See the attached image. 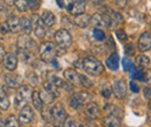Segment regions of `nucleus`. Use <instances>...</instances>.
<instances>
[{
    "label": "nucleus",
    "mask_w": 151,
    "mask_h": 127,
    "mask_svg": "<svg viewBox=\"0 0 151 127\" xmlns=\"http://www.w3.org/2000/svg\"><path fill=\"white\" fill-rule=\"evenodd\" d=\"M51 114H52L54 121L58 123L59 125H62L65 121V119H66V112H65L64 106L60 103L55 104V106L51 109Z\"/></svg>",
    "instance_id": "nucleus-6"
},
{
    "label": "nucleus",
    "mask_w": 151,
    "mask_h": 127,
    "mask_svg": "<svg viewBox=\"0 0 151 127\" xmlns=\"http://www.w3.org/2000/svg\"><path fill=\"white\" fill-rule=\"evenodd\" d=\"M32 44H33V40H32L30 37L28 36V34H24L23 36H20L19 39H18V45H19L20 49L28 50Z\"/></svg>",
    "instance_id": "nucleus-17"
},
{
    "label": "nucleus",
    "mask_w": 151,
    "mask_h": 127,
    "mask_svg": "<svg viewBox=\"0 0 151 127\" xmlns=\"http://www.w3.org/2000/svg\"><path fill=\"white\" fill-rule=\"evenodd\" d=\"M60 49L62 48H59L56 44H54L51 42H47L40 46V55L43 60H45L48 62H54L56 60L57 55L63 53V52H59Z\"/></svg>",
    "instance_id": "nucleus-1"
},
{
    "label": "nucleus",
    "mask_w": 151,
    "mask_h": 127,
    "mask_svg": "<svg viewBox=\"0 0 151 127\" xmlns=\"http://www.w3.org/2000/svg\"><path fill=\"white\" fill-rule=\"evenodd\" d=\"M106 65L109 70L112 71H116L119 68V55L116 53H112L109 55V58H107L106 60Z\"/></svg>",
    "instance_id": "nucleus-19"
},
{
    "label": "nucleus",
    "mask_w": 151,
    "mask_h": 127,
    "mask_svg": "<svg viewBox=\"0 0 151 127\" xmlns=\"http://www.w3.org/2000/svg\"><path fill=\"white\" fill-rule=\"evenodd\" d=\"M27 4H28V7L30 9L36 11L41 6V0H27Z\"/></svg>",
    "instance_id": "nucleus-32"
},
{
    "label": "nucleus",
    "mask_w": 151,
    "mask_h": 127,
    "mask_svg": "<svg viewBox=\"0 0 151 127\" xmlns=\"http://www.w3.org/2000/svg\"><path fill=\"white\" fill-rule=\"evenodd\" d=\"M151 49V36L150 34L144 33L139 36L138 39V50L141 52H145Z\"/></svg>",
    "instance_id": "nucleus-11"
},
{
    "label": "nucleus",
    "mask_w": 151,
    "mask_h": 127,
    "mask_svg": "<svg viewBox=\"0 0 151 127\" xmlns=\"http://www.w3.org/2000/svg\"><path fill=\"white\" fill-rule=\"evenodd\" d=\"M32 20H34V33H35V36L37 37V38H43V37L45 36V34H47V28H45V23L43 22V20L42 18H40L37 15H34Z\"/></svg>",
    "instance_id": "nucleus-8"
},
{
    "label": "nucleus",
    "mask_w": 151,
    "mask_h": 127,
    "mask_svg": "<svg viewBox=\"0 0 151 127\" xmlns=\"http://www.w3.org/2000/svg\"><path fill=\"white\" fill-rule=\"evenodd\" d=\"M80 80H81V84H83L84 87L90 88V87L93 86V82H92L88 77H86V76H84V75H80Z\"/></svg>",
    "instance_id": "nucleus-33"
},
{
    "label": "nucleus",
    "mask_w": 151,
    "mask_h": 127,
    "mask_svg": "<svg viewBox=\"0 0 151 127\" xmlns=\"http://www.w3.org/2000/svg\"><path fill=\"white\" fill-rule=\"evenodd\" d=\"M116 36L117 38L121 40V42H124V40H127V34L123 31V30H121V29H119V30H116Z\"/></svg>",
    "instance_id": "nucleus-35"
},
{
    "label": "nucleus",
    "mask_w": 151,
    "mask_h": 127,
    "mask_svg": "<svg viewBox=\"0 0 151 127\" xmlns=\"http://www.w3.org/2000/svg\"><path fill=\"white\" fill-rule=\"evenodd\" d=\"M90 99H91V95L88 92H84V91L78 92L70 98V106L73 109H79L85 103L90 102Z\"/></svg>",
    "instance_id": "nucleus-4"
},
{
    "label": "nucleus",
    "mask_w": 151,
    "mask_h": 127,
    "mask_svg": "<svg viewBox=\"0 0 151 127\" xmlns=\"http://www.w3.org/2000/svg\"><path fill=\"white\" fill-rule=\"evenodd\" d=\"M6 4H8V5H13L14 2H15V0H4Z\"/></svg>",
    "instance_id": "nucleus-41"
},
{
    "label": "nucleus",
    "mask_w": 151,
    "mask_h": 127,
    "mask_svg": "<svg viewBox=\"0 0 151 127\" xmlns=\"http://www.w3.org/2000/svg\"><path fill=\"white\" fill-rule=\"evenodd\" d=\"M21 20V29L24 31V34H30L32 33V20L28 18H22Z\"/></svg>",
    "instance_id": "nucleus-24"
},
{
    "label": "nucleus",
    "mask_w": 151,
    "mask_h": 127,
    "mask_svg": "<svg viewBox=\"0 0 151 127\" xmlns=\"http://www.w3.org/2000/svg\"><path fill=\"white\" fill-rule=\"evenodd\" d=\"M34 119V111L29 105H24L22 109L20 110L19 113V121L21 124L28 125L33 121Z\"/></svg>",
    "instance_id": "nucleus-7"
},
{
    "label": "nucleus",
    "mask_w": 151,
    "mask_h": 127,
    "mask_svg": "<svg viewBox=\"0 0 151 127\" xmlns=\"http://www.w3.org/2000/svg\"><path fill=\"white\" fill-rule=\"evenodd\" d=\"M7 26H8L9 31L18 33L20 29H21V20L18 16L13 15V16L8 18V20H7Z\"/></svg>",
    "instance_id": "nucleus-14"
},
{
    "label": "nucleus",
    "mask_w": 151,
    "mask_h": 127,
    "mask_svg": "<svg viewBox=\"0 0 151 127\" xmlns=\"http://www.w3.org/2000/svg\"><path fill=\"white\" fill-rule=\"evenodd\" d=\"M5 82L8 87L11 88H19L21 86L22 79L20 75H14V74H7L5 76Z\"/></svg>",
    "instance_id": "nucleus-13"
},
{
    "label": "nucleus",
    "mask_w": 151,
    "mask_h": 127,
    "mask_svg": "<svg viewBox=\"0 0 151 127\" xmlns=\"http://www.w3.org/2000/svg\"><path fill=\"white\" fill-rule=\"evenodd\" d=\"M2 64L6 67V70L13 72L18 66V59H17L15 55H12V53H6L4 59H2Z\"/></svg>",
    "instance_id": "nucleus-10"
},
{
    "label": "nucleus",
    "mask_w": 151,
    "mask_h": 127,
    "mask_svg": "<svg viewBox=\"0 0 151 127\" xmlns=\"http://www.w3.org/2000/svg\"><path fill=\"white\" fill-rule=\"evenodd\" d=\"M113 92H114V96L119 99L123 98L126 95H127V86L124 83L123 80H117L115 81L113 84Z\"/></svg>",
    "instance_id": "nucleus-9"
},
{
    "label": "nucleus",
    "mask_w": 151,
    "mask_h": 127,
    "mask_svg": "<svg viewBox=\"0 0 151 127\" xmlns=\"http://www.w3.org/2000/svg\"><path fill=\"white\" fill-rule=\"evenodd\" d=\"M20 124H19V121L17 120V118L14 117V116H11V117H8V119L6 120V123H5V126H8V127H11V126H13V127H18Z\"/></svg>",
    "instance_id": "nucleus-31"
},
{
    "label": "nucleus",
    "mask_w": 151,
    "mask_h": 127,
    "mask_svg": "<svg viewBox=\"0 0 151 127\" xmlns=\"http://www.w3.org/2000/svg\"><path fill=\"white\" fill-rule=\"evenodd\" d=\"M32 102L34 104V108L38 111L43 109V99L41 97V94L38 91H34L33 92V96H32Z\"/></svg>",
    "instance_id": "nucleus-21"
},
{
    "label": "nucleus",
    "mask_w": 151,
    "mask_h": 127,
    "mask_svg": "<svg viewBox=\"0 0 151 127\" xmlns=\"http://www.w3.org/2000/svg\"><path fill=\"white\" fill-rule=\"evenodd\" d=\"M2 6H4V4H2V0H0V9H2Z\"/></svg>",
    "instance_id": "nucleus-43"
},
{
    "label": "nucleus",
    "mask_w": 151,
    "mask_h": 127,
    "mask_svg": "<svg viewBox=\"0 0 151 127\" xmlns=\"http://www.w3.org/2000/svg\"><path fill=\"white\" fill-rule=\"evenodd\" d=\"M85 112H86V114H87L88 117H91V118L98 117L99 113H100L96 103H90V104L87 105V108H86V111H85Z\"/></svg>",
    "instance_id": "nucleus-23"
},
{
    "label": "nucleus",
    "mask_w": 151,
    "mask_h": 127,
    "mask_svg": "<svg viewBox=\"0 0 151 127\" xmlns=\"http://www.w3.org/2000/svg\"><path fill=\"white\" fill-rule=\"evenodd\" d=\"M0 126H5V123H4V120L0 118Z\"/></svg>",
    "instance_id": "nucleus-42"
},
{
    "label": "nucleus",
    "mask_w": 151,
    "mask_h": 127,
    "mask_svg": "<svg viewBox=\"0 0 151 127\" xmlns=\"http://www.w3.org/2000/svg\"><path fill=\"white\" fill-rule=\"evenodd\" d=\"M149 62H150V60L145 55H141L136 57V66L138 68H145V67H148L149 66Z\"/></svg>",
    "instance_id": "nucleus-26"
},
{
    "label": "nucleus",
    "mask_w": 151,
    "mask_h": 127,
    "mask_svg": "<svg viewBox=\"0 0 151 127\" xmlns=\"http://www.w3.org/2000/svg\"><path fill=\"white\" fill-rule=\"evenodd\" d=\"M105 125L108 127H117L121 125V119L117 118L115 114H108L105 118Z\"/></svg>",
    "instance_id": "nucleus-20"
},
{
    "label": "nucleus",
    "mask_w": 151,
    "mask_h": 127,
    "mask_svg": "<svg viewBox=\"0 0 151 127\" xmlns=\"http://www.w3.org/2000/svg\"><path fill=\"white\" fill-rule=\"evenodd\" d=\"M0 73H1V68H0Z\"/></svg>",
    "instance_id": "nucleus-45"
},
{
    "label": "nucleus",
    "mask_w": 151,
    "mask_h": 127,
    "mask_svg": "<svg viewBox=\"0 0 151 127\" xmlns=\"http://www.w3.org/2000/svg\"><path fill=\"white\" fill-rule=\"evenodd\" d=\"M124 52L128 55H134V45H132V44H127V45H126V49H124Z\"/></svg>",
    "instance_id": "nucleus-37"
},
{
    "label": "nucleus",
    "mask_w": 151,
    "mask_h": 127,
    "mask_svg": "<svg viewBox=\"0 0 151 127\" xmlns=\"http://www.w3.org/2000/svg\"><path fill=\"white\" fill-rule=\"evenodd\" d=\"M144 96H145L147 98H150L151 99V87L144 88Z\"/></svg>",
    "instance_id": "nucleus-40"
},
{
    "label": "nucleus",
    "mask_w": 151,
    "mask_h": 127,
    "mask_svg": "<svg viewBox=\"0 0 151 127\" xmlns=\"http://www.w3.org/2000/svg\"><path fill=\"white\" fill-rule=\"evenodd\" d=\"M93 37H94L96 40H104L106 35H105V33L100 28H94L93 29Z\"/></svg>",
    "instance_id": "nucleus-29"
},
{
    "label": "nucleus",
    "mask_w": 151,
    "mask_h": 127,
    "mask_svg": "<svg viewBox=\"0 0 151 127\" xmlns=\"http://www.w3.org/2000/svg\"><path fill=\"white\" fill-rule=\"evenodd\" d=\"M149 106H150V109H151V99H150V103H149Z\"/></svg>",
    "instance_id": "nucleus-44"
},
{
    "label": "nucleus",
    "mask_w": 151,
    "mask_h": 127,
    "mask_svg": "<svg viewBox=\"0 0 151 127\" xmlns=\"http://www.w3.org/2000/svg\"><path fill=\"white\" fill-rule=\"evenodd\" d=\"M57 45L62 49H68L71 44H72V37L70 35V33L65 29H60L58 30L55 35Z\"/></svg>",
    "instance_id": "nucleus-3"
},
{
    "label": "nucleus",
    "mask_w": 151,
    "mask_h": 127,
    "mask_svg": "<svg viewBox=\"0 0 151 127\" xmlns=\"http://www.w3.org/2000/svg\"><path fill=\"white\" fill-rule=\"evenodd\" d=\"M62 1H63V5H64V7H65V8L69 11V9H70V8H71V7L75 5L76 2L78 1V0H62Z\"/></svg>",
    "instance_id": "nucleus-36"
},
{
    "label": "nucleus",
    "mask_w": 151,
    "mask_h": 127,
    "mask_svg": "<svg viewBox=\"0 0 151 127\" xmlns=\"http://www.w3.org/2000/svg\"><path fill=\"white\" fill-rule=\"evenodd\" d=\"M14 5H15V7L19 9L20 12H26L29 8L28 4H27V0H15Z\"/></svg>",
    "instance_id": "nucleus-28"
},
{
    "label": "nucleus",
    "mask_w": 151,
    "mask_h": 127,
    "mask_svg": "<svg viewBox=\"0 0 151 127\" xmlns=\"http://www.w3.org/2000/svg\"><path fill=\"white\" fill-rule=\"evenodd\" d=\"M64 77L68 82H70L73 86H80L81 84V80H80V75L73 70H66L64 72Z\"/></svg>",
    "instance_id": "nucleus-12"
},
{
    "label": "nucleus",
    "mask_w": 151,
    "mask_h": 127,
    "mask_svg": "<svg viewBox=\"0 0 151 127\" xmlns=\"http://www.w3.org/2000/svg\"><path fill=\"white\" fill-rule=\"evenodd\" d=\"M41 18L43 20V22H44L45 26H48V27L54 26L55 22H56V18H55L54 13H52V12H49V11H44V12L42 13Z\"/></svg>",
    "instance_id": "nucleus-18"
},
{
    "label": "nucleus",
    "mask_w": 151,
    "mask_h": 127,
    "mask_svg": "<svg viewBox=\"0 0 151 127\" xmlns=\"http://www.w3.org/2000/svg\"><path fill=\"white\" fill-rule=\"evenodd\" d=\"M112 92H113V89H112L108 84H104V86H102V88H101V95H102L105 98H109L111 95H112Z\"/></svg>",
    "instance_id": "nucleus-30"
},
{
    "label": "nucleus",
    "mask_w": 151,
    "mask_h": 127,
    "mask_svg": "<svg viewBox=\"0 0 151 127\" xmlns=\"http://www.w3.org/2000/svg\"><path fill=\"white\" fill-rule=\"evenodd\" d=\"M122 66L124 71H130V68L132 67V62L128 59V58H123L122 60Z\"/></svg>",
    "instance_id": "nucleus-34"
},
{
    "label": "nucleus",
    "mask_w": 151,
    "mask_h": 127,
    "mask_svg": "<svg viewBox=\"0 0 151 127\" xmlns=\"http://www.w3.org/2000/svg\"><path fill=\"white\" fill-rule=\"evenodd\" d=\"M75 23L80 28H86L88 24H91V16L87 14H84V13L76 15Z\"/></svg>",
    "instance_id": "nucleus-16"
},
{
    "label": "nucleus",
    "mask_w": 151,
    "mask_h": 127,
    "mask_svg": "<svg viewBox=\"0 0 151 127\" xmlns=\"http://www.w3.org/2000/svg\"><path fill=\"white\" fill-rule=\"evenodd\" d=\"M130 89H132V91H134V92H138V91H139V88H138L137 83L134 82V81L130 82Z\"/></svg>",
    "instance_id": "nucleus-38"
},
{
    "label": "nucleus",
    "mask_w": 151,
    "mask_h": 127,
    "mask_svg": "<svg viewBox=\"0 0 151 127\" xmlns=\"http://www.w3.org/2000/svg\"><path fill=\"white\" fill-rule=\"evenodd\" d=\"M83 68L86 71V73H88L90 75H99L104 72V65L95 59L94 57H86L83 61Z\"/></svg>",
    "instance_id": "nucleus-2"
},
{
    "label": "nucleus",
    "mask_w": 151,
    "mask_h": 127,
    "mask_svg": "<svg viewBox=\"0 0 151 127\" xmlns=\"http://www.w3.org/2000/svg\"><path fill=\"white\" fill-rule=\"evenodd\" d=\"M58 88H59V87L57 86L54 81H49V82H47L45 86H44V89L47 91H49V92H50L52 96H55V97L59 96V89H58Z\"/></svg>",
    "instance_id": "nucleus-22"
},
{
    "label": "nucleus",
    "mask_w": 151,
    "mask_h": 127,
    "mask_svg": "<svg viewBox=\"0 0 151 127\" xmlns=\"http://www.w3.org/2000/svg\"><path fill=\"white\" fill-rule=\"evenodd\" d=\"M116 5L120 8H124L126 5H127V0H116Z\"/></svg>",
    "instance_id": "nucleus-39"
},
{
    "label": "nucleus",
    "mask_w": 151,
    "mask_h": 127,
    "mask_svg": "<svg viewBox=\"0 0 151 127\" xmlns=\"http://www.w3.org/2000/svg\"><path fill=\"white\" fill-rule=\"evenodd\" d=\"M9 99L6 95V92L0 89V110H7L9 108Z\"/></svg>",
    "instance_id": "nucleus-25"
},
{
    "label": "nucleus",
    "mask_w": 151,
    "mask_h": 127,
    "mask_svg": "<svg viewBox=\"0 0 151 127\" xmlns=\"http://www.w3.org/2000/svg\"><path fill=\"white\" fill-rule=\"evenodd\" d=\"M32 96H33V92H32L29 87H22V88L18 91L17 96H15V102H14L15 106H17V108H20L21 105H24V104L32 98Z\"/></svg>",
    "instance_id": "nucleus-5"
},
{
    "label": "nucleus",
    "mask_w": 151,
    "mask_h": 127,
    "mask_svg": "<svg viewBox=\"0 0 151 127\" xmlns=\"http://www.w3.org/2000/svg\"><path fill=\"white\" fill-rule=\"evenodd\" d=\"M85 7H86L85 0H78L68 12L71 13L72 15H79V14H83L85 12Z\"/></svg>",
    "instance_id": "nucleus-15"
},
{
    "label": "nucleus",
    "mask_w": 151,
    "mask_h": 127,
    "mask_svg": "<svg viewBox=\"0 0 151 127\" xmlns=\"http://www.w3.org/2000/svg\"><path fill=\"white\" fill-rule=\"evenodd\" d=\"M91 23L94 26L95 28L105 27V23H104V16H102L101 14H94L93 16H91Z\"/></svg>",
    "instance_id": "nucleus-27"
}]
</instances>
